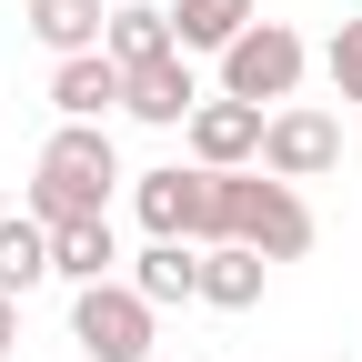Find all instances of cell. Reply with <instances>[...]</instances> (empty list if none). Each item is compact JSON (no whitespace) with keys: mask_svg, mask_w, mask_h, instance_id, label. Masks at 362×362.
<instances>
[{"mask_svg":"<svg viewBox=\"0 0 362 362\" xmlns=\"http://www.w3.org/2000/svg\"><path fill=\"white\" fill-rule=\"evenodd\" d=\"M111 181H131L121 151H111V121H61L51 141H40L30 181H21V211L40 221V232H61V221L111 211Z\"/></svg>","mask_w":362,"mask_h":362,"instance_id":"obj_1","label":"cell"},{"mask_svg":"<svg viewBox=\"0 0 362 362\" xmlns=\"http://www.w3.org/2000/svg\"><path fill=\"white\" fill-rule=\"evenodd\" d=\"M211 242H242L262 262H302L312 252V202L272 171H221L211 181Z\"/></svg>","mask_w":362,"mask_h":362,"instance_id":"obj_2","label":"cell"},{"mask_svg":"<svg viewBox=\"0 0 362 362\" xmlns=\"http://www.w3.org/2000/svg\"><path fill=\"white\" fill-rule=\"evenodd\" d=\"M302 71H312L302 30H292V21H252L232 51H221V101H252V111H272V101H292V90H302Z\"/></svg>","mask_w":362,"mask_h":362,"instance_id":"obj_3","label":"cell"},{"mask_svg":"<svg viewBox=\"0 0 362 362\" xmlns=\"http://www.w3.org/2000/svg\"><path fill=\"white\" fill-rule=\"evenodd\" d=\"M151 322H161V312L131 292L121 272H111V282H81V292H71V342H81L90 362H151Z\"/></svg>","mask_w":362,"mask_h":362,"instance_id":"obj_4","label":"cell"},{"mask_svg":"<svg viewBox=\"0 0 362 362\" xmlns=\"http://www.w3.org/2000/svg\"><path fill=\"white\" fill-rule=\"evenodd\" d=\"M211 181H221V171H202V161H192V171H181V161H171V171H131V211H141V232L211 252Z\"/></svg>","mask_w":362,"mask_h":362,"instance_id":"obj_5","label":"cell"},{"mask_svg":"<svg viewBox=\"0 0 362 362\" xmlns=\"http://www.w3.org/2000/svg\"><path fill=\"white\" fill-rule=\"evenodd\" d=\"M252 171L292 181V192H302V181H322V171H342V121L312 111V101H282V111L262 121V161H252Z\"/></svg>","mask_w":362,"mask_h":362,"instance_id":"obj_6","label":"cell"},{"mask_svg":"<svg viewBox=\"0 0 362 362\" xmlns=\"http://www.w3.org/2000/svg\"><path fill=\"white\" fill-rule=\"evenodd\" d=\"M262 121H272V111L221 101V90H211V101L181 121V131H192V161H202V171H252V161H262Z\"/></svg>","mask_w":362,"mask_h":362,"instance_id":"obj_7","label":"cell"},{"mask_svg":"<svg viewBox=\"0 0 362 362\" xmlns=\"http://www.w3.org/2000/svg\"><path fill=\"white\" fill-rule=\"evenodd\" d=\"M121 111H131V121H151V131H181V121L202 111L192 61H181V51H161V61H141V71H121Z\"/></svg>","mask_w":362,"mask_h":362,"instance_id":"obj_8","label":"cell"},{"mask_svg":"<svg viewBox=\"0 0 362 362\" xmlns=\"http://www.w3.org/2000/svg\"><path fill=\"white\" fill-rule=\"evenodd\" d=\"M51 111H61V121H111V111H121V61H111V51H71V61L51 71Z\"/></svg>","mask_w":362,"mask_h":362,"instance_id":"obj_9","label":"cell"},{"mask_svg":"<svg viewBox=\"0 0 362 362\" xmlns=\"http://www.w3.org/2000/svg\"><path fill=\"white\" fill-rule=\"evenodd\" d=\"M121 282L141 292L151 312H171V302H202V252H192V242H141Z\"/></svg>","mask_w":362,"mask_h":362,"instance_id":"obj_10","label":"cell"},{"mask_svg":"<svg viewBox=\"0 0 362 362\" xmlns=\"http://www.w3.org/2000/svg\"><path fill=\"white\" fill-rule=\"evenodd\" d=\"M252 21H262V0H171V51H181V61H192V51L221 61Z\"/></svg>","mask_w":362,"mask_h":362,"instance_id":"obj_11","label":"cell"},{"mask_svg":"<svg viewBox=\"0 0 362 362\" xmlns=\"http://www.w3.org/2000/svg\"><path fill=\"white\" fill-rule=\"evenodd\" d=\"M121 272V242H111V211H90V221H61L51 232V282H111Z\"/></svg>","mask_w":362,"mask_h":362,"instance_id":"obj_12","label":"cell"},{"mask_svg":"<svg viewBox=\"0 0 362 362\" xmlns=\"http://www.w3.org/2000/svg\"><path fill=\"white\" fill-rule=\"evenodd\" d=\"M21 21H30V40L51 61H71V51H101V0H21Z\"/></svg>","mask_w":362,"mask_h":362,"instance_id":"obj_13","label":"cell"},{"mask_svg":"<svg viewBox=\"0 0 362 362\" xmlns=\"http://www.w3.org/2000/svg\"><path fill=\"white\" fill-rule=\"evenodd\" d=\"M101 51H111L121 71H141V61H161V51H171V11H161V0H121V11L101 21Z\"/></svg>","mask_w":362,"mask_h":362,"instance_id":"obj_14","label":"cell"},{"mask_svg":"<svg viewBox=\"0 0 362 362\" xmlns=\"http://www.w3.org/2000/svg\"><path fill=\"white\" fill-rule=\"evenodd\" d=\"M262 272H272L262 252L211 242V252H202V302H211V312H252V302H262Z\"/></svg>","mask_w":362,"mask_h":362,"instance_id":"obj_15","label":"cell"},{"mask_svg":"<svg viewBox=\"0 0 362 362\" xmlns=\"http://www.w3.org/2000/svg\"><path fill=\"white\" fill-rule=\"evenodd\" d=\"M30 282H51V232H40L30 211H0V292H30Z\"/></svg>","mask_w":362,"mask_h":362,"instance_id":"obj_16","label":"cell"},{"mask_svg":"<svg viewBox=\"0 0 362 362\" xmlns=\"http://www.w3.org/2000/svg\"><path fill=\"white\" fill-rule=\"evenodd\" d=\"M322 71H332V90H342V101H362V21H342V30H332Z\"/></svg>","mask_w":362,"mask_h":362,"instance_id":"obj_17","label":"cell"},{"mask_svg":"<svg viewBox=\"0 0 362 362\" xmlns=\"http://www.w3.org/2000/svg\"><path fill=\"white\" fill-rule=\"evenodd\" d=\"M11 342H21V302L0 292V362H11Z\"/></svg>","mask_w":362,"mask_h":362,"instance_id":"obj_18","label":"cell"},{"mask_svg":"<svg viewBox=\"0 0 362 362\" xmlns=\"http://www.w3.org/2000/svg\"><path fill=\"white\" fill-rule=\"evenodd\" d=\"M0 211H11V192H0Z\"/></svg>","mask_w":362,"mask_h":362,"instance_id":"obj_19","label":"cell"}]
</instances>
